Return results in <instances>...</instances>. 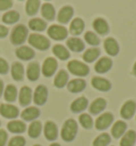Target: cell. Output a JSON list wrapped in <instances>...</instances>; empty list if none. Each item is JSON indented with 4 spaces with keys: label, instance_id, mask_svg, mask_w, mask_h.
I'll list each match as a JSON object with an SVG mask.
<instances>
[{
    "label": "cell",
    "instance_id": "1",
    "mask_svg": "<svg viewBox=\"0 0 136 146\" xmlns=\"http://www.w3.org/2000/svg\"><path fill=\"white\" fill-rule=\"evenodd\" d=\"M77 132H78V125H77L76 121L67 119L65 122L63 128H62L61 137L66 142H70V141H72L73 139L76 138Z\"/></svg>",
    "mask_w": 136,
    "mask_h": 146
},
{
    "label": "cell",
    "instance_id": "2",
    "mask_svg": "<svg viewBox=\"0 0 136 146\" xmlns=\"http://www.w3.org/2000/svg\"><path fill=\"white\" fill-rule=\"evenodd\" d=\"M27 36H28V29L24 25H17L12 31L11 42L14 45H20L26 41Z\"/></svg>",
    "mask_w": 136,
    "mask_h": 146
},
{
    "label": "cell",
    "instance_id": "3",
    "mask_svg": "<svg viewBox=\"0 0 136 146\" xmlns=\"http://www.w3.org/2000/svg\"><path fill=\"white\" fill-rule=\"evenodd\" d=\"M67 67L70 73L76 75V76H80V77H84V76H86L89 73V67H88L87 65L80 61H78V60L70 61L68 63Z\"/></svg>",
    "mask_w": 136,
    "mask_h": 146
},
{
    "label": "cell",
    "instance_id": "4",
    "mask_svg": "<svg viewBox=\"0 0 136 146\" xmlns=\"http://www.w3.org/2000/svg\"><path fill=\"white\" fill-rule=\"evenodd\" d=\"M29 44L32 45L33 47L40 49V50H46L49 48L50 46V42L47 37H45L42 34H37V33H32L29 36Z\"/></svg>",
    "mask_w": 136,
    "mask_h": 146
},
{
    "label": "cell",
    "instance_id": "5",
    "mask_svg": "<svg viewBox=\"0 0 136 146\" xmlns=\"http://www.w3.org/2000/svg\"><path fill=\"white\" fill-rule=\"evenodd\" d=\"M67 29L60 25H52L48 28V35L55 41H62L67 37Z\"/></svg>",
    "mask_w": 136,
    "mask_h": 146
},
{
    "label": "cell",
    "instance_id": "6",
    "mask_svg": "<svg viewBox=\"0 0 136 146\" xmlns=\"http://www.w3.org/2000/svg\"><path fill=\"white\" fill-rule=\"evenodd\" d=\"M47 97H48V91L45 85L40 84L36 88L34 95H33V100L35 102V105L42 106L47 102Z\"/></svg>",
    "mask_w": 136,
    "mask_h": 146
},
{
    "label": "cell",
    "instance_id": "7",
    "mask_svg": "<svg viewBox=\"0 0 136 146\" xmlns=\"http://www.w3.org/2000/svg\"><path fill=\"white\" fill-rule=\"evenodd\" d=\"M56 68H57V62H56L55 59L47 58L44 61V64H43V67H42V72H43L45 77H51L52 75L55 73Z\"/></svg>",
    "mask_w": 136,
    "mask_h": 146
},
{
    "label": "cell",
    "instance_id": "8",
    "mask_svg": "<svg viewBox=\"0 0 136 146\" xmlns=\"http://www.w3.org/2000/svg\"><path fill=\"white\" fill-rule=\"evenodd\" d=\"M113 119H114V116H113L112 113H103L101 114L99 117L96 119V128L98 130H104L106 129L108 127L111 126V124L113 123Z\"/></svg>",
    "mask_w": 136,
    "mask_h": 146
},
{
    "label": "cell",
    "instance_id": "9",
    "mask_svg": "<svg viewBox=\"0 0 136 146\" xmlns=\"http://www.w3.org/2000/svg\"><path fill=\"white\" fill-rule=\"evenodd\" d=\"M0 114L7 118H15L19 115V110L17 107L12 105H1L0 106Z\"/></svg>",
    "mask_w": 136,
    "mask_h": 146
},
{
    "label": "cell",
    "instance_id": "10",
    "mask_svg": "<svg viewBox=\"0 0 136 146\" xmlns=\"http://www.w3.org/2000/svg\"><path fill=\"white\" fill-rule=\"evenodd\" d=\"M135 111H136L135 102L128 100V102L122 106V108L120 110V115L123 118H125V119H129V118H131L134 115Z\"/></svg>",
    "mask_w": 136,
    "mask_h": 146
},
{
    "label": "cell",
    "instance_id": "11",
    "mask_svg": "<svg viewBox=\"0 0 136 146\" xmlns=\"http://www.w3.org/2000/svg\"><path fill=\"white\" fill-rule=\"evenodd\" d=\"M92 84L95 89L99 90V91H102V92H106V91H110L111 88H112V84L111 82L104 79V78L101 77H94L92 79Z\"/></svg>",
    "mask_w": 136,
    "mask_h": 146
},
{
    "label": "cell",
    "instance_id": "12",
    "mask_svg": "<svg viewBox=\"0 0 136 146\" xmlns=\"http://www.w3.org/2000/svg\"><path fill=\"white\" fill-rule=\"evenodd\" d=\"M112 65L113 61L110 58H101L100 60L96 63V65H95V70L99 74L106 73V72H108L110 69L112 68Z\"/></svg>",
    "mask_w": 136,
    "mask_h": 146
},
{
    "label": "cell",
    "instance_id": "13",
    "mask_svg": "<svg viewBox=\"0 0 136 146\" xmlns=\"http://www.w3.org/2000/svg\"><path fill=\"white\" fill-rule=\"evenodd\" d=\"M44 133L45 137L47 138V140L49 141H53L57 138V127L53 122L49 121L45 124L44 127Z\"/></svg>",
    "mask_w": 136,
    "mask_h": 146
},
{
    "label": "cell",
    "instance_id": "14",
    "mask_svg": "<svg viewBox=\"0 0 136 146\" xmlns=\"http://www.w3.org/2000/svg\"><path fill=\"white\" fill-rule=\"evenodd\" d=\"M72 15H73V9L69 5H66L60 10V12L57 14V21L61 24H67L71 19Z\"/></svg>",
    "mask_w": 136,
    "mask_h": 146
},
{
    "label": "cell",
    "instance_id": "15",
    "mask_svg": "<svg viewBox=\"0 0 136 146\" xmlns=\"http://www.w3.org/2000/svg\"><path fill=\"white\" fill-rule=\"evenodd\" d=\"M16 56L20 60L28 61V60H31L32 58H34L35 52L33 49H31L28 46H21V47L16 49Z\"/></svg>",
    "mask_w": 136,
    "mask_h": 146
},
{
    "label": "cell",
    "instance_id": "16",
    "mask_svg": "<svg viewBox=\"0 0 136 146\" xmlns=\"http://www.w3.org/2000/svg\"><path fill=\"white\" fill-rule=\"evenodd\" d=\"M40 74V67L38 63L36 62H31L27 67V77L31 81H35L38 79Z\"/></svg>",
    "mask_w": 136,
    "mask_h": 146
},
{
    "label": "cell",
    "instance_id": "17",
    "mask_svg": "<svg viewBox=\"0 0 136 146\" xmlns=\"http://www.w3.org/2000/svg\"><path fill=\"white\" fill-rule=\"evenodd\" d=\"M104 49L110 56H116L119 52V45L113 37H108L104 41Z\"/></svg>",
    "mask_w": 136,
    "mask_h": 146
},
{
    "label": "cell",
    "instance_id": "18",
    "mask_svg": "<svg viewBox=\"0 0 136 146\" xmlns=\"http://www.w3.org/2000/svg\"><path fill=\"white\" fill-rule=\"evenodd\" d=\"M32 100V90L29 86H22L19 92V102L21 106H28Z\"/></svg>",
    "mask_w": 136,
    "mask_h": 146
},
{
    "label": "cell",
    "instance_id": "19",
    "mask_svg": "<svg viewBox=\"0 0 136 146\" xmlns=\"http://www.w3.org/2000/svg\"><path fill=\"white\" fill-rule=\"evenodd\" d=\"M66 45H67L68 48L72 50V51H75V52H80V51H82L85 48L84 43L81 41L80 38H78V37H70V38H68Z\"/></svg>",
    "mask_w": 136,
    "mask_h": 146
},
{
    "label": "cell",
    "instance_id": "20",
    "mask_svg": "<svg viewBox=\"0 0 136 146\" xmlns=\"http://www.w3.org/2000/svg\"><path fill=\"white\" fill-rule=\"evenodd\" d=\"M86 86V82L83 79H73L70 82H68V91L71 93H79L83 91Z\"/></svg>",
    "mask_w": 136,
    "mask_h": 146
},
{
    "label": "cell",
    "instance_id": "21",
    "mask_svg": "<svg viewBox=\"0 0 136 146\" xmlns=\"http://www.w3.org/2000/svg\"><path fill=\"white\" fill-rule=\"evenodd\" d=\"M106 107V100L103 98H97L96 100H94L92 104L89 107V112L92 114H98L102 112Z\"/></svg>",
    "mask_w": 136,
    "mask_h": 146
},
{
    "label": "cell",
    "instance_id": "22",
    "mask_svg": "<svg viewBox=\"0 0 136 146\" xmlns=\"http://www.w3.org/2000/svg\"><path fill=\"white\" fill-rule=\"evenodd\" d=\"M87 105H88L87 99L85 97H80V98H77L76 100L72 102L71 106H70V109H71L72 112L79 113V112L84 111L87 108Z\"/></svg>",
    "mask_w": 136,
    "mask_h": 146
},
{
    "label": "cell",
    "instance_id": "23",
    "mask_svg": "<svg viewBox=\"0 0 136 146\" xmlns=\"http://www.w3.org/2000/svg\"><path fill=\"white\" fill-rule=\"evenodd\" d=\"M92 27L100 35H105L108 33V25L103 18H96L94 21Z\"/></svg>",
    "mask_w": 136,
    "mask_h": 146
},
{
    "label": "cell",
    "instance_id": "24",
    "mask_svg": "<svg viewBox=\"0 0 136 146\" xmlns=\"http://www.w3.org/2000/svg\"><path fill=\"white\" fill-rule=\"evenodd\" d=\"M84 27H85L84 21H82L81 18H75L71 21V24H70L69 31H70V33H71L72 35H79L84 30Z\"/></svg>",
    "mask_w": 136,
    "mask_h": 146
},
{
    "label": "cell",
    "instance_id": "25",
    "mask_svg": "<svg viewBox=\"0 0 136 146\" xmlns=\"http://www.w3.org/2000/svg\"><path fill=\"white\" fill-rule=\"evenodd\" d=\"M38 115H40V110L36 107H29L21 112V117L24 121H34L35 118L38 117Z\"/></svg>",
    "mask_w": 136,
    "mask_h": 146
},
{
    "label": "cell",
    "instance_id": "26",
    "mask_svg": "<svg viewBox=\"0 0 136 146\" xmlns=\"http://www.w3.org/2000/svg\"><path fill=\"white\" fill-rule=\"evenodd\" d=\"M11 74H12L13 79H15L16 81H20V80H22V78H24V74L22 64L19 63V62H15V63H13L12 68H11Z\"/></svg>",
    "mask_w": 136,
    "mask_h": 146
},
{
    "label": "cell",
    "instance_id": "27",
    "mask_svg": "<svg viewBox=\"0 0 136 146\" xmlns=\"http://www.w3.org/2000/svg\"><path fill=\"white\" fill-rule=\"evenodd\" d=\"M8 129L13 133H22L26 131V124L21 121H12L8 124Z\"/></svg>",
    "mask_w": 136,
    "mask_h": 146
},
{
    "label": "cell",
    "instance_id": "28",
    "mask_svg": "<svg viewBox=\"0 0 136 146\" xmlns=\"http://www.w3.org/2000/svg\"><path fill=\"white\" fill-rule=\"evenodd\" d=\"M125 130H127V124L122 121H117L112 128V135L115 139H118L123 134Z\"/></svg>",
    "mask_w": 136,
    "mask_h": 146
},
{
    "label": "cell",
    "instance_id": "29",
    "mask_svg": "<svg viewBox=\"0 0 136 146\" xmlns=\"http://www.w3.org/2000/svg\"><path fill=\"white\" fill-rule=\"evenodd\" d=\"M42 15L47 21H52L55 17V10L50 3H44L42 5Z\"/></svg>",
    "mask_w": 136,
    "mask_h": 146
},
{
    "label": "cell",
    "instance_id": "30",
    "mask_svg": "<svg viewBox=\"0 0 136 146\" xmlns=\"http://www.w3.org/2000/svg\"><path fill=\"white\" fill-rule=\"evenodd\" d=\"M136 142V132L129 130L120 141V146H133Z\"/></svg>",
    "mask_w": 136,
    "mask_h": 146
},
{
    "label": "cell",
    "instance_id": "31",
    "mask_svg": "<svg viewBox=\"0 0 136 146\" xmlns=\"http://www.w3.org/2000/svg\"><path fill=\"white\" fill-rule=\"evenodd\" d=\"M67 82H68V74L65 72L64 69H62V70H60L57 73V75L54 78V85H55L56 88L61 89V88H64L65 85L67 84Z\"/></svg>",
    "mask_w": 136,
    "mask_h": 146
},
{
    "label": "cell",
    "instance_id": "32",
    "mask_svg": "<svg viewBox=\"0 0 136 146\" xmlns=\"http://www.w3.org/2000/svg\"><path fill=\"white\" fill-rule=\"evenodd\" d=\"M40 0H28L27 3H26V12L28 15L32 16V15H35L38 9H40Z\"/></svg>",
    "mask_w": 136,
    "mask_h": 146
},
{
    "label": "cell",
    "instance_id": "33",
    "mask_svg": "<svg viewBox=\"0 0 136 146\" xmlns=\"http://www.w3.org/2000/svg\"><path fill=\"white\" fill-rule=\"evenodd\" d=\"M52 51L61 60H67L68 58H69V56H70V53L67 50V48H65L63 45H60V44L55 45L53 47V49H52Z\"/></svg>",
    "mask_w": 136,
    "mask_h": 146
},
{
    "label": "cell",
    "instance_id": "34",
    "mask_svg": "<svg viewBox=\"0 0 136 146\" xmlns=\"http://www.w3.org/2000/svg\"><path fill=\"white\" fill-rule=\"evenodd\" d=\"M17 97V89L13 84H9L4 91V99L9 102H15Z\"/></svg>",
    "mask_w": 136,
    "mask_h": 146
},
{
    "label": "cell",
    "instance_id": "35",
    "mask_svg": "<svg viewBox=\"0 0 136 146\" xmlns=\"http://www.w3.org/2000/svg\"><path fill=\"white\" fill-rule=\"evenodd\" d=\"M29 27L30 29H32L33 31H44L47 27V24H46V21L40 18H33L29 21Z\"/></svg>",
    "mask_w": 136,
    "mask_h": 146
},
{
    "label": "cell",
    "instance_id": "36",
    "mask_svg": "<svg viewBox=\"0 0 136 146\" xmlns=\"http://www.w3.org/2000/svg\"><path fill=\"white\" fill-rule=\"evenodd\" d=\"M100 54V50L98 48H89L83 53V60L85 62H94Z\"/></svg>",
    "mask_w": 136,
    "mask_h": 146
},
{
    "label": "cell",
    "instance_id": "37",
    "mask_svg": "<svg viewBox=\"0 0 136 146\" xmlns=\"http://www.w3.org/2000/svg\"><path fill=\"white\" fill-rule=\"evenodd\" d=\"M40 132H42V123L38 122V121L31 123V125L29 126V130H28L29 135L31 138L35 139L40 135Z\"/></svg>",
    "mask_w": 136,
    "mask_h": 146
},
{
    "label": "cell",
    "instance_id": "38",
    "mask_svg": "<svg viewBox=\"0 0 136 146\" xmlns=\"http://www.w3.org/2000/svg\"><path fill=\"white\" fill-rule=\"evenodd\" d=\"M18 19H19V14H18L17 11H9V12H7L3 16H2L3 23L9 24V25L15 24V23L18 21Z\"/></svg>",
    "mask_w": 136,
    "mask_h": 146
},
{
    "label": "cell",
    "instance_id": "39",
    "mask_svg": "<svg viewBox=\"0 0 136 146\" xmlns=\"http://www.w3.org/2000/svg\"><path fill=\"white\" fill-rule=\"evenodd\" d=\"M111 142V137L108 133H102L98 135L92 143V146H106Z\"/></svg>",
    "mask_w": 136,
    "mask_h": 146
},
{
    "label": "cell",
    "instance_id": "40",
    "mask_svg": "<svg viewBox=\"0 0 136 146\" xmlns=\"http://www.w3.org/2000/svg\"><path fill=\"white\" fill-rule=\"evenodd\" d=\"M79 121H80V124L84 127L85 129H90L92 127V118L89 116V114H81Z\"/></svg>",
    "mask_w": 136,
    "mask_h": 146
},
{
    "label": "cell",
    "instance_id": "41",
    "mask_svg": "<svg viewBox=\"0 0 136 146\" xmlns=\"http://www.w3.org/2000/svg\"><path fill=\"white\" fill-rule=\"evenodd\" d=\"M84 38H85V41L87 42L88 44L92 45V46H97V45H99V43H100L99 37L97 36L94 32H92V31H88V32L85 33Z\"/></svg>",
    "mask_w": 136,
    "mask_h": 146
},
{
    "label": "cell",
    "instance_id": "42",
    "mask_svg": "<svg viewBox=\"0 0 136 146\" xmlns=\"http://www.w3.org/2000/svg\"><path fill=\"white\" fill-rule=\"evenodd\" d=\"M26 145V140L22 137H14L13 139H11V141L9 142V146H24Z\"/></svg>",
    "mask_w": 136,
    "mask_h": 146
},
{
    "label": "cell",
    "instance_id": "43",
    "mask_svg": "<svg viewBox=\"0 0 136 146\" xmlns=\"http://www.w3.org/2000/svg\"><path fill=\"white\" fill-rule=\"evenodd\" d=\"M13 5L12 0H0V11L9 10Z\"/></svg>",
    "mask_w": 136,
    "mask_h": 146
},
{
    "label": "cell",
    "instance_id": "44",
    "mask_svg": "<svg viewBox=\"0 0 136 146\" xmlns=\"http://www.w3.org/2000/svg\"><path fill=\"white\" fill-rule=\"evenodd\" d=\"M9 70V64L8 62L3 60L2 58H0V74H7Z\"/></svg>",
    "mask_w": 136,
    "mask_h": 146
},
{
    "label": "cell",
    "instance_id": "45",
    "mask_svg": "<svg viewBox=\"0 0 136 146\" xmlns=\"http://www.w3.org/2000/svg\"><path fill=\"white\" fill-rule=\"evenodd\" d=\"M8 141V133L4 130H0V146H5Z\"/></svg>",
    "mask_w": 136,
    "mask_h": 146
},
{
    "label": "cell",
    "instance_id": "46",
    "mask_svg": "<svg viewBox=\"0 0 136 146\" xmlns=\"http://www.w3.org/2000/svg\"><path fill=\"white\" fill-rule=\"evenodd\" d=\"M9 33V29L7 27H4L2 25H0V37L7 36Z\"/></svg>",
    "mask_w": 136,
    "mask_h": 146
},
{
    "label": "cell",
    "instance_id": "47",
    "mask_svg": "<svg viewBox=\"0 0 136 146\" xmlns=\"http://www.w3.org/2000/svg\"><path fill=\"white\" fill-rule=\"evenodd\" d=\"M2 93H3V82H2V80L0 79V97H1Z\"/></svg>",
    "mask_w": 136,
    "mask_h": 146
},
{
    "label": "cell",
    "instance_id": "48",
    "mask_svg": "<svg viewBox=\"0 0 136 146\" xmlns=\"http://www.w3.org/2000/svg\"><path fill=\"white\" fill-rule=\"evenodd\" d=\"M133 74L136 76V62H135V64H134V66H133Z\"/></svg>",
    "mask_w": 136,
    "mask_h": 146
},
{
    "label": "cell",
    "instance_id": "49",
    "mask_svg": "<svg viewBox=\"0 0 136 146\" xmlns=\"http://www.w3.org/2000/svg\"><path fill=\"white\" fill-rule=\"evenodd\" d=\"M50 146H61L60 144H57V143H53V144H51Z\"/></svg>",
    "mask_w": 136,
    "mask_h": 146
},
{
    "label": "cell",
    "instance_id": "50",
    "mask_svg": "<svg viewBox=\"0 0 136 146\" xmlns=\"http://www.w3.org/2000/svg\"><path fill=\"white\" fill-rule=\"evenodd\" d=\"M34 146H40V145H34Z\"/></svg>",
    "mask_w": 136,
    "mask_h": 146
},
{
    "label": "cell",
    "instance_id": "51",
    "mask_svg": "<svg viewBox=\"0 0 136 146\" xmlns=\"http://www.w3.org/2000/svg\"><path fill=\"white\" fill-rule=\"evenodd\" d=\"M47 1H49V0H47Z\"/></svg>",
    "mask_w": 136,
    "mask_h": 146
}]
</instances>
